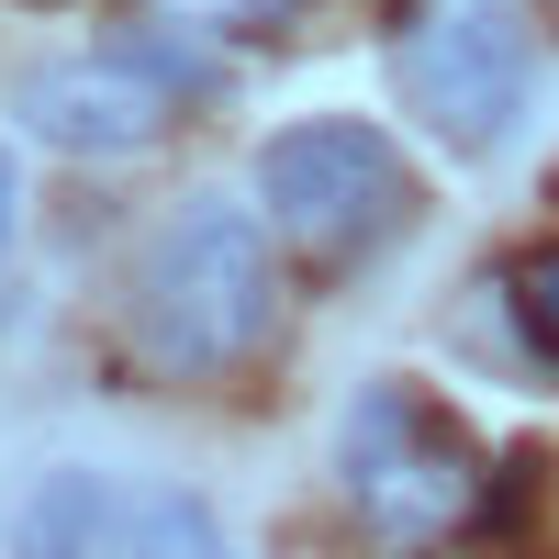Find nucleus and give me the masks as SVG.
<instances>
[{
  "instance_id": "7ed1b4c3",
  "label": "nucleus",
  "mask_w": 559,
  "mask_h": 559,
  "mask_svg": "<svg viewBox=\"0 0 559 559\" xmlns=\"http://www.w3.org/2000/svg\"><path fill=\"white\" fill-rule=\"evenodd\" d=\"M247 191L269 213V236H292L313 258H369V247H392L403 236V213H414V168L381 123H358V112H313L292 134H269L258 168H247Z\"/></svg>"
},
{
  "instance_id": "6e6552de",
  "label": "nucleus",
  "mask_w": 559,
  "mask_h": 559,
  "mask_svg": "<svg viewBox=\"0 0 559 559\" xmlns=\"http://www.w3.org/2000/svg\"><path fill=\"white\" fill-rule=\"evenodd\" d=\"M157 12L179 34H224V45H269V34H292L302 0H157Z\"/></svg>"
},
{
  "instance_id": "20e7f679",
  "label": "nucleus",
  "mask_w": 559,
  "mask_h": 559,
  "mask_svg": "<svg viewBox=\"0 0 559 559\" xmlns=\"http://www.w3.org/2000/svg\"><path fill=\"white\" fill-rule=\"evenodd\" d=\"M392 79L459 157H481L526 123L537 45L515 23V0H414V23L392 34Z\"/></svg>"
},
{
  "instance_id": "423d86ee",
  "label": "nucleus",
  "mask_w": 559,
  "mask_h": 559,
  "mask_svg": "<svg viewBox=\"0 0 559 559\" xmlns=\"http://www.w3.org/2000/svg\"><path fill=\"white\" fill-rule=\"evenodd\" d=\"M112 526H134L112 481H90V471H45L23 503H12V559H102Z\"/></svg>"
},
{
  "instance_id": "f257e3e1",
  "label": "nucleus",
  "mask_w": 559,
  "mask_h": 559,
  "mask_svg": "<svg viewBox=\"0 0 559 559\" xmlns=\"http://www.w3.org/2000/svg\"><path fill=\"white\" fill-rule=\"evenodd\" d=\"M280 313V269H269V224L236 202H179L146 224V247L123 269V324H134V358L168 369V381H213V369L258 358Z\"/></svg>"
},
{
  "instance_id": "f03ea898",
  "label": "nucleus",
  "mask_w": 559,
  "mask_h": 559,
  "mask_svg": "<svg viewBox=\"0 0 559 559\" xmlns=\"http://www.w3.org/2000/svg\"><path fill=\"white\" fill-rule=\"evenodd\" d=\"M336 492H347V526L381 559H426L448 526H471L481 448H471V426H459L437 392L358 381V403L336 414Z\"/></svg>"
},
{
  "instance_id": "39448f33",
  "label": "nucleus",
  "mask_w": 559,
  "mask_h": 559,
  "mask_svg": "<svg viewBox=\"0 0 559 559\" xmlns=\"http://www.w3.org/2000/svg\"><path fill=\"white\" fill-rule=\"evenodd\" d=\"M179 102H213V57H179V45H102V57H45L12 112L34 146L57 157H146L179 123Z\"/></svg>"
},
{
  "instance_id": "1a4fd4ad",
  "label": "nucleus",
  "mask_w": 559,
  "mask_h": 559,
  "mask_svg": "<svg viewBox=\"0 0 559 559\" xmlns=\"http://www.w3.org/2000/svg\"><path fill=\"white\" fill-rule=\"evenodd\" d=\"M515 324H526V347H537V358L559 369V247L515 269Z\"/></svg>"
},
{
  "instance_id": "9d476101",
  "label": "nucleus",
  "mask_w": 559,
  "mask_h": 559,
  "mask_svg": "<svg viewBox=\"0 0 559 559\" xmlns=\"http://www.w3.org/2000/svg\"><path fill=\"white\" fill-rule=\"evenodd\" d=\"M12 236H23V168L0 146V292H12Z\"/></svg>"
},
{
  "instance_id": "0eeeda50",
  "label": "nucleus",
  "mask_w": 559,
  "mask_h": 559,
  "mask_svg": "<svg viewBox=\"0 0 559 559\" xmlns=\"http://www.w3.org/2000/svg\"><path fill=\"white\" fill-rule=\"evenodd\" d=\"M123 559H236V537H224V515L202 492H146L123 526Z\"/></svg>"
}]
</instances>
